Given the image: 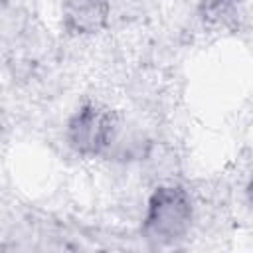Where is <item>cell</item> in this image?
I'll return each instance as SVG.
<instances>
[{
	"label": "cell",
	"mask_w": 253,
	"mask_h": 253,
	"mask_svg": "<svg viewBox=\"0 0 253 253\" xmlns=\"http://www.w3.org/2000/svg\"><path fill=\"white\" fill-rule=\"evenodd\" d=\"M65 136L77 154L99 156L117 144L119 121L109 107L87 103L69 117Z\"/></svg>",
	"instance_id": "obj_2"
},
{
	"label": "cell",
	"mask_w": 253,
	"mask_h": 253,
	"mask_svg": "<svg viewBox=\"0 0 253 253\" xmlns=\"http://www.w3.org/2000/svg\"><path fill=\"white\" fill-rule=\"evenodd\" d=\"M63 22L71 32L93 34L107 22V0H63Z\"/></svg>",
	"instance_id": "obj_3"
},
{
	"label": "cell",
	"mask_w": 253,
	"mask_h": 253,
	"mask_svg": "<svg viewBox=\"0 0 253 253\" xmlns=\"http://www.w3.org/2000/svg\"><path fill=\"white\" fill-rule=\"evenodd\" d=\"M235 8V0H202V10L206 16L221 20Z\"/></svg>",
	"instance_id": "obj_4"
},
{
	"label": "cell",
	"mask_w": 253,
	"mask_h": 253,
	"mask_svg": "<svg viewBox=\"0 0 253 253\" xmlns=\"http://www.w3.org/2000/svg\"><path fill=\"white\" fill-rule=\"evenodd\" d=\"M194 208L188 192L168 184L152 192L142 217V233L146 239L168 245L182 239L192 225Z\"/></svg>",
	"instance_id": "obj_1"
}]
</instances>
